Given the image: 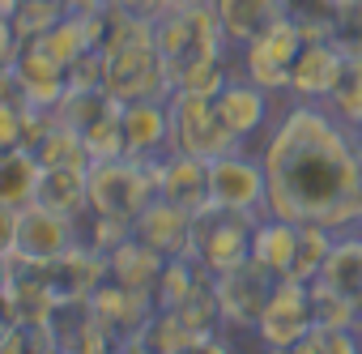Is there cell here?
I'll list each match as a JSON object with an SVG mask.
<instances>
[{"mask_svg":"<svg viewBox=\"0 0 362 354\" xmlns=\"http://www.w3.org/2000/svg\"><path fill=\"white\" fill-rule=\"evenodd\" d=\"M166 107H170V154H192V158L214 162L218 154L243 145V141L226 128V120H222L214 94L175 90Z\"/></svg>","mask_w":362,"mask_h":354,"instance_id":"3957f363","label":"cell"},{"mask_svg":"<svg viewBox=\"0 0 362 354\" xmlns=\"http://www.w3.org/2000/svg\"><path fill=\"white\" fill-rule=\"evenodd\" d=\"M132 235H136L141 244L158 248L162 256H184V252H192V214H188L184 205H170V201L153 197V201L136 214Z\"/></svg>","mask_w":362,"mask_h":354,"instance_id":"ac0fdd59","label":"cell"},{"mask_svg":"<svg viewBox=\"0 0 362 354\" xmlns=\"http://www.w3.org/2000/svg\"><path fill=\"white\" fill-rule=\"evenodd\" d=\"M170 5H197V0H170Z\"/></svg>","mask_w":362,"mask_h":354,"instance_id":"b9f144b4","label":"cell"},{"mask_svg":"<svg viewBox=\"0 0 362 354\" xmlns=\"http://www.w3.org/2000/svg\"><path fill=\"white\" fill-rule=\"evenodd\" d=\"M158 197V180L149 162L136 158H103L90 162V214H107V218H128L136 222V214Z\"/></svg>","mask_w":362,"mask_h":354,"instance_id":"8992f818","label":"cell"},{"mask_svg":"<svg viewBox=\"0 0 362 354\" xmlns=\"http://www.w3.org/2000/svg\"><path fill=\"white\" fill-rule=\"evenodd\" d=\"M358 350H362V333L337 324H311L294 346V354H358Z\"/></svg>","mask_w":362,"mask_h":354,"instance_id":"836d02e7","label":"cell"},{"mask_svg":"<svg viewBox=\"0 0 362 354\" xmlns=\"http://www.w3.org/2000/svg\"><path fill=\"white\" fill-rule=\"evenodd\" d=\"M39 205L86 218L90 214V166H43V184H39Z\"/></svg>","mask_w":362,"mask_h":354,"instance_id":"7402d4cb","label":"cell"},{"mask_svg":"<svg viewBox=\"0 0 362 354\" xmlns=\"http://www.w3.org/2000/svg\"><path fill=\"white\" fill-rule=\"evenodd\" d=\"M358 149H362V132H358Z\"/></svg>","mask_w":362,"mask_h":354,"instance_id":"ee69618b","label":"cell"},{"mask_svg":"<svg viewBox=\"0 0 362 354\" xmlns=\"http://www.w3.org/2000/svg\"><path fill=\"white\" fill-rule=\"evenodd\" d=\"M345 128H354V132H362V56H349L345 60V73H341V81H337V90H332V98L324 103Z\"/></svg>","mask_w":362,"mask_h":354,"instance_id":"f546056e","label":"cell"},{"mask_svg":"<svg viewBox=\"0 0 362 354\" xmlns=\"http://www.w3.org/2000/svg\"><path fill=\"white\" fill-rule=\"evenodd\" d=\"M222 35L230 39V47H247L256 35H264L277 18H286V0H209Z\"/></svg>","mask_w":362,"mask_h":354,"instance_id":"44dd1931","label":"cell"},{"mask_svg":"<svg viewBox=\"0 0 362 354\" xmlns=\"http://www.w3.org/2000/svg\"><path fill=\"white\" fill-rule=\"evenodd\" d=\"M39 269H43V278L52 282V290H56V299L60 303H86L107 278H111V256L107 252H98L94 244H86V239H77L69 252H60L56 261H35Z\"/></svg>","mask_w":362,"mask_h":354,"instance_id":"7c38bea8","label":"cell"},{"mask_svg":"<svg viewBox=\"0 0 362 354\" xmlns=\"http://www.w3.org/2000/svg\"><path fill=\"white\" fill-rule=\"evenodd\" d=\"M81 239L111 256L119 244L132 239V222H128V218H107V214H86V218H81Z\"/></svg>","mask_w":362,"mask_h":354,"instance_id":"d590c367","label":"cell"},{"mask_svg":"<svg viewBox=\"0 0 362 354\" xmlns=\"http://www.w3.org/2000/svg\"><path fill=\"white\" fill-rule=\"evenodd\" d=\"M22 47H26V39H22L5 18H0V64H13V60L22 56Z\"/></svg>","mask_w":362,"mask_h":354,"instance_id":"ab89813d","label":"cell"},{"mask_svg":"<svg viewBox=\"0 0 362 354\" xmlns=\"http://www.w3.org/2000/svg\"><path fill=\"white\" fill-rule=\"evenodd\" d=\"M315 282H324V286H332L349 299H362V231H341L337 235V244L328 248L324 269H320Z\"/></svg>","mask_w":362,"mask_h":354,"instance_id":"d4e9b609","label":"cell"},{"mask_svg":"<svg viewBox=\"0 0 362 354\" xmlns=\"http://www.w3.org/2000/svg\"><path fill=\"white\" fill-rule=\"evenodd\" d=\"M153 43L166 60L170 81L197 60H226L230 56V39L222 35V22H218L209 0L170 5L162 18H153Z\"/></svg>","mask_w":362,"mask_h":354,"instance_id":"7a4b0ae2","label":"cell"},{"mask_svg":"<svg viewBox=\"0 0 362 354\" xmlns=\"http://www.w3.org/2000/svg\"><path fill=\"white\" fill-rule=\"evenodd\" d=\"M166 261L170 256H162L158 248H149V244H141L132 235L128 244H119L111 252V278L124 282V286H132V290H158V278H162Z\"/></svg>","mask_w":362,"mask_h":354,"instance_id":"484cf974","label":"cell"},{"mask_svg":"<svg viewBox=\"0 0 362 354\" xmlns=\"http://www.w3.org/2000/svg\"><path fill=\"white\" fill-rule=\"evenodd\" d=\"M294 248H298V222H286L277 214H264L256 222V235H252V261H260L264 269H273L277 278L290 273L294 265Z\"/></svg>","mask_w":362,"mask_h":354,"instance_id":"cb8c5ba5","label":"cell"},{"mask_svg":"<svg viewBox=\"0 0 362 354\" xmlns=\"http://www.w3.org/2000/svg\"><path fill=\"white\" fill-rule=\"evenodd\" d=\"M341 5H362V0H341Z\"/></svg>","mask_w":362,"mask_h":354,"instance_id":"7bdbcfd3","label":"cell"},{"mask_svg":"<svg viewBox=\"0 0 362 354\" xmlns=\"http://www.w3.org/2000/svg\"><path fill=\"white\" fill-rule=\"evenodd\" d=\"M303 47H307L303 30L290 18H277L264 35H256L243 47V77H252L269 94H281V90H290V69H294Z\"/></svg>","mask_w":362,"mask_h":354,"instance_id":"9c48e42d","label":"cell"},{"mask_svg":"<svg viewBox=\"0 0 362 354\" xmlns=\"http://www.w3.org/2000/svg\"><path fill=\"white\" fill-rule=\"evenodd\" d=\"M337 13H341L337 0H286V18L303 30L307 43L337 39Z\"/></svg>","mask_w":362,"mask_h":354,"instance_id":"f1b7e54d","label":"cell"},{"mask_svg":"<svg viewBox=\"0 0 362 354\" xmlns=\"http://www.w3.org/2000/svg\"><path fill=\"white\" fill-rule=\"evenodd\" d=\"M260 158L269 171V214L286 222H324L337 235L362 227L358 132L324 103L298 98L269 132Z\"/></svg>","mask_w":362,"mask_h":354,"instance_id":"6da1fadb","label":"cell"},{"mask_svg":"<svg viewBox=\"0 0 362 354\" xmlns=\"http://www.w3.org/2000/svg\"><path fill=\"white\" fill-rule=\"evenodd\" d=\"M311 307H315V324H337V329H358L362 333V307L358 299L324 286V282H311Z\"/></svg>","mask_w":362,"mask_h":354,"instance_id":"1f68e13d","label":"cell"},{"mask_svg":"<svg viewBox=\"0 0 362 354\" xmlns=\"http://www.w3.org/2000/svg\"><path fill=\"white\" fill-rule=\"evenodd\" d=\"M230 64L226 60H197L175 77V90H201V94H222V86L230 81Z\"/></svg>","mask_w":362,"mask_h":354,"instance_id":"8d00e7d4","label":"cell"},{"mask_svg":"<svg viewBox=\"0 0 362 354\" xmlns=\"http://www.w3.org/2000/svg\"><path fill=\"white\" fill-rule=\"evenodd\" d=\"M281 278L273 269H264L260 261H243L226 273H218V303H222V329L230 333H256L269 299H273V286Z\"/></svg>","mask_w":362,"mask_h":354,"instance_id":"ba28073f","label":"cell"},{"mask_svg":"<svg viewBox=\"0 0 362 354\" xmlns=\"http://www.w3.org/2000/svg\"><path fill=\"white\" fill-rule=\"evenodd\" d=\"M170 103V98H166ZM162 98L124 103V154L136 162H153L170 154V107Z\"/></svg>","mask_w":362,"mask_h":354,"instance_id":"e0dca14e","label":"cell"},{"mask_svg":"<svg viewBox=\"0 0 362 354\" xmlns=\"http://www.w3.org/2000/svg\"><path fill=\"white\" fill-rule=\"evenodd\" d=\"M214 341H218V333H201L188 320H179V312L158 307L153 320L141 333L119 337L115 350H124V354H141V350H153V354H192V350H214Z\"/></svg>","mask_w":362,"mask_h":354,"instance_id":"2e32d148","label":"cell"},{"mask_svg":"<svg viewBox=\"0 0 362 354\" xmlns=\"http://www.w3.org/2000/svg\"><path fill=\"white\" fill-rule=\"evenodd\" d=\"M18 5H22V0H0V18H13Z\"/></svg>","mask_w":362,"mask_h":354,"instance_id":"60d3db41","label":"cell"},{"mask_svg":"<svg viewBox=\"0 0 362 354\" xmlns=\"http://www.w3.org/2000/svg\"><path fill=\"white\" fill-rule=\"evenodd\" d=\"M260 214H243V210H226V205H205L192 214V252L205 269L226 273L243 261H252V235H256Z\"/></svg>","mask_w":362,"mask_h":354,"instance_id":"5b68a950","label":"cell"},{"mask_svg":"<svg viewBox=\"0 0 362 354\" xmlns=\"http://www.w3.org/2000/svg\"><path fill=\"white\" fill-rule=\"evenodd\" d=\"M332 244H337V231L332 227H324V222H298V248H294V265H290L286 278L315 282Z\"/></svg>","mask_w":362,"mask_h":354,"instance_id":"4316f807","label":"cell"},{"mask_svg":"<svg viewBox=\"0 0 362 354\" xmlns=\"http://www.w3.org/2000/svg\"><path fill=\"white\" fill-rule=\"evenodd\" d=\"M345 60H349V56L341 52L337 39L307 43V47L298 52L294 69H290V90H286V94L307 98V103H328L332 90H337V81H341V73H345Z\"/></svg>","mask_w":362,"mask_h":354,"instance_id":"9a60e30c","label":"cell"},{"mask_svg":"<svg viewBox=\"0 0 362 354\" xmlns=\"http://www.w3.org/2000/svg\"><path fill=\"white\" fill-rule=\"evenodd\" d=\"M35 154H39V162H43V166H90L86 137H81L73 124H64L60 115H56L52 132L35 145Z\"/></svg>","mask_w":362,"mask_h":354,"instance_id":"83f0119b","label":"cell"},{"mask_svg":"<svg viewBox=\"0 0 362 354\" xmlns=\"http://www.w3.org/2000/svg\"><path fill=\"white\" fill-rule=\"evenodd\" d=\"M218 98V111H222V120H226V128L239 137V141H247V137H256L264 124H269V90L264 86H256L252 77H230L226 86H222V94H214Z\"/></svg>","mask_w":362,"mask_h":354,"instance_id":"ffe728a7","label":"cell"},{"mask_svg":"<svg viewBox=\"0 0 362 354\" xmlns=\"http://www.w3.org/2000/svg\"><path fill=\"white\" fill-rule=\"evenodd\" d=\"M358 201H362V193H358Z\"/></svg>","mask_w":362,"mask_h":354,"instance_id":"7dc6e473","label":"cell"},{"mask_svg":"<svg viewBox=\"0 0 362 354\" xmlns=\"http://www.w3.org/2000/svg\"><path fill=\"white\" fill-rule=\"evenodd\" d=\"M30 43H39L56 64H64V69H73V60L81 56V52H90V39H86V26H81V18L77 13H64L47 35H39V39H30Z\"/></svg>","mask_w":362,"mask_h":354,"instance_id":"4dcf8cb0","label":"cell"},{"mask_svg":"<svg viewBox=\"0 0 362 354\" xmlns=\"http://www.w3.org/2000/svg\"><path fill=\"white\" fill-rule=\"evenodd\" d=\"M209 188H214V205L226 210H243V214H269V171L260 154H247L243 145L218 154L209 162Z\"/></svg>","mask_w":362,"mask_h":354,"instance_id":"52a82bcc","label":"cell"},{"mask_svg":"<svg viewBox=\"0 0 362 354\" xmlns=\"http://www.w3.org/2000/svg\"><path fill=\"white\" fill-rule=\"evenodd\" d=\"M60 5H64V9H69V0H60Z\"/></svg>","mask_w":362,"mask_h":354,"instance_id":"f6af8a7d","label":"cell"},{"mask_svg":"<svg viewBox=\"0 0 362 354\" xmlns=\"http://www.w3.org/2000/svg\"><path fill=\"white\" fill-rule=\"evenodd\" d=\"M107 90L119 98V103H136V98H170L175 94V81L166 73V60L153 43V22L141 18L136 35L111 52V73H107Z\"/></svg>","mask_w":362,"mask_h":354,"instance_id":"277c9868","label":"cell"},{"mask_svg":"<svg viewBox=\"0 0 362 354\" xmlns=\"http://www.w3.org/2000/svg\"><path fill=\"white\" fill-rule=\"evenodd\" d=\"M86 303H90L119 337L141 333V329L153 320V312H158V295H153V290H132V286H124V282H115V278H107ZM115 346H119V341H115Z\"/></svg>","mask_w":362,"mask_h":354,"instance_id":"d6986e66","label":"cell"},{"mask_svg":"<svg viewBox=\"0 0 362 354\" xmlns=\"http://www.w3.org/2000/svg\"><path fill=\"white\" fill-rule=\"evenodd\" d=\"M77 239H81V218L56 214V210L30 201V205L18 214V231H13V239H9V244H0V248H13V252H22L26 261H56V256L69 252Z\"/></svg>","mask_w":362,"mask_h":354,"instance_id":"8fae6325","label":"cell"},{"mask_svg":"<svg viewBox=\"0 0 362 354\" xmlns=\"http://www.w3.org/2000/svg\"><path fill=\"white\" fill-rule=\"evenodd\" d=\"M315 324V307H311V282H298V278H281L273 286V299L256 324V337L264 350L273 354H286L303 341V333Z\"/></svg>","mask_w":362,"mask_h":354,"instance_id":"30bf717a","label":"cell"},{"mask_svg":"<svg viewBox=\"0 0 362 354\" xmlns=\"http://www.w3.org/2000/svg\"><path fill=\"white\" fill-rule=\"evenodd\" d=\"M0 69H9V73H13V81H18L22 98H26V107L56 111L60 98L69 94V69L56 64L39 43H26L22 56H18L13 64H0Z\"/></svg>","mask_w":362,"mask_h":354,"instance_id":"5bb4252c","label":"cell"},{"mask_svg":"<svg viewBox=\"0 0 362 354\" xmlns=\"http://www.w3.org/2000/svg\"><path fill=\"white\" fill-rule=\"evenodd\" d=\"M39 184H43V162L30 145H9L0 154V205L26 210L39 197Z\"/></svg>","mask_w":362,"mask_h":354,"instance_id":"603a6c76","label":"cell"},{"mask_svg":"<svg viewBox=\"0 0 362 354\" xmlns=\"http://www.w3.org/2000/svg\"><path fill=\"white\" fill-rule=\"evenodd\" d=\"M107 73H111V56L103 47H90L73 60L69 69V90H107Z\"/></svg>","mask_w":362,"mask_h":354,"instance_id":"74e56055","label":"cell"},{"mask_svg":"<svg viewBox=\"0 0 362 354\" xmlns=\"http://www.w3.org/2000/svg\"><path fill=\"white\" fill-rule=\"evenodd\" d=\"M358 307H362V299H358Z\"/></svg>","mask_w":362,"mask_h":354,"instance_id":"bcb514c9","label":"cell"},{"mask_svg":"<svg viewBox=\"0 0 362 354\" xmlns=\"http://www.w3.org/2000/svg\"><path fill=\"white\" fill-rule=\"evenodd\" d=\"M22 115H26V103L18 98H0V145H22Z\"/></svg>","mask_w":362,"mask_h":354,"instance_id":"f35d334b","label":"cell"},{"mask_svg":"<svg viewBox=\"0 0 362 354\" xmlns=\"http://www.w3.org/2000/svg\"><path fill=\"white\" fill-rule=\"evenodd\" d=\"M64 13H69V9L60 5V0H22V5L13 9V18H5V22H9V26H13L26 43H30V39L47 35V30H52Z\"/></svg>","mask_w":362,"mask_h":354,"instance_id":"e575fe53","label":"cell"},{"mask_svg":"<svg viewBox=\"0 0 362 354\" xmlns=\"http://www.w3.org/2000/svg\"><path fill=\"white\" fill-rule=\"evenodd\" d=\"M149 171H153V180H158V197L170 201V205H184L188 214H197V210H205V205L214 201L209 162H205V158L166 154V158H153Z\"/></svg>","mask_w":362,"mask_h":354,"instance_id":"4fadbf2b","label":"cell"},{"mask_svg":"<svg viewBox=\"0 0 362 354\" xmlns=\"http://www.w3.org/2000/svg\"><path fill=\"white\" fill-rule=\"evenodd\" d=\"M81 137H86L90 162H103V158H124V103H119V107H111L103 120H94Z\"/></svg>","mask_w":362,"mask_h":354,"instance_id":"d6a6232c","label":"cell"}]
</instances>
